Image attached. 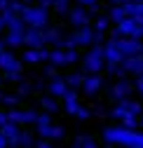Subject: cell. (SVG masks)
I'll return each mask as SVG.
<instances>
[{
  "label": "cell",
  "instance_id": "cell-1",
  "mask_svg": "<svg viewBox=\"0 0 143 148\" xmlns=\"http://www.w3.org/2000/svg\"><path fill=\"white\" fill-rule=\"evenodd\" d=\"M103 139H106V143H115V146L131 148L136 143V139H138V132H136V129L124 127V125H120V127H106L103 129Z\"/></svg>",
  "mask_w": 143,
  "mask_h": 148
},
{
  "label": "cell",
  "instance_id": "cell-2",
  "mask_svg": "<svg viewBox=\"0 0 143 148\" xmlns=\"http://www.w3.org/2000/svg\"><path fill=\"white\" fill-rule=\"evenodd\" d=\"M141 19L143 16H127L113 28V38H143L141 31Z\"/></svg>",
  "mask_w": 143,
  "mask_h": 148
},
{
  "label": "cell",
  "instance_id": "cell-3",
  "mask_svg": "<svg viewBox=\"0 0 143 148\" xmlns=\"http://www.w3.org/2000/svg\"><path fill=\"white\" fill-rule=\"evenodd\" d=\"M82 68L84 73H101L106 68V45H92L82 61Z\"/></svg>",
  "mask_w": 143,
  "mask_h": 148
},
{
  "label": "cell",
  "instance_id": "cell-4",
  "mask_svg": "<svg viewBox=\"0 0 143 148\" xmlns=\"http://www.w3.org/2000/svg\"><path fill=\"white\" fill-rule=\"evenodd\" d=\"M24 21H26V26H35V28H47V21H49V14H47V10L45 7H40V5H35V7H31V5H26V10H24Z\"/></svg>",
  "mask_w": 143,
  "mask_h": 148
},
{
  "label": "cell",
  "instance_id": "cell-5",
  "mask_svg": "<svg viewBox=\"0 0 143 148\" xmlns=\"http://www.w3.org/2000/svg\"><path fill=\"white\" fill-rule=\"evenodd\" d=\"M113 42L120 47V52L124 54V57L143 54V42H138V38H113Z\"/></svg>",
  "mask_w": 143,
  "mask_h": 148
},
{
  "label": "cell",
  "instance_id": "cell-6",
  "mask_svg": "<svg viewBox=\"0 0 143 148\" xmlns=\"http://www.w3.org/2000/svg\"><path fill=\"white\" fill-rule=\"evenodd\" d=\"M134 89H136V87H134V82H129V80H117V82L110 87V99L122 101V99H127Z\"/></svg>",
  "mask_w": 143,
  "mask_h": 148
},
{
  "label": "cell",
  "instance_id": "cell-7",
  "mask_svg": "<svg viewBox=\"0 0 143 148\" xmlns=\"http://www.w3.org/2000/svg\"><path fill=\"white\" fill-rule=\"evenodd\" d=\"M0 71H5V73H19L21 71V61L14 57L12 52H0Z\"/></svg>",
  "mask_w": 143,
  "mask_h": 148
},
{
  "label": "cell",
  "instance_id": "cell-8",
  "mask_svg": "<svg viewBox=\"0 0 143 148\" xmlns=\"http://www.w3.org/2000/svg\"><path fill=\"white\" fill-rule=\"evenodd\" d=\"M47 40H45V28H35V26H28L26 28V47H45Z\"/></svg>",
  "mask_w": 143,
  "mask_h": 148
},
{
  "label": "cell",
  "instance_id": "cell-9",
  "mask_svg": "<svg viewBox=\"0 0 143 148\" xmlns=\"http://www.w3.org/2000/svg\"><path fill=\"white\" fill-rule=\"evenodd\" d=\"M68 21L73 24L75 28L80 26H89V10H84V5H78L68 12Z\"/></svg>",
  "mask_w": 143,
  "mask_h": 148
},
{
  "label": "cell",
  "instance_id": "cell-10",
  "mask_svg": "<svg viewBox=\"0 0 143 148\" xmlns=\"http://www.w3.org/2000/svg\"><path fill=\"white\" fill-rule=\"evenodd\" d=\"M101 87H103V78H101V73H87L84 85H82V92H84V94H87V97H94Z\"/></svg>",
  "mask_w": 143,
  "mask_h": 148
},
{
  "label": "cell",
  "instance_id": "cell-11",
  "mask_svg": "<svg viewBox=\"0 0 143 148\" xmlns=\"http://www.w3.org/2000/svg\"><path fill=\"white\" fill-rule=\"evenodd\" d=\"M24 61L26 64H42V61H49V52L45 47H28L24 52Z\"/></svg>",
  "mask_w": 143,
  "mask_h": 148
},
{
  "label": "cell",
  "instance_id": "cell-12",
  "mask_svg": "<svg viewBox=\"0 0 143 148\" xmlns=\"http://www.w3.org/2000/svg\"><path fill=\"white\" fill-rule=\"evenodd\" d=\"M5 45L10 47V49H14V47H21V45H26V28L24 31H14V28H7V33H5Z\"/></svg>",
  "mask_w": 143,
  "mask_h": 148
},
{
  "label": "cell",
  "instance_id": "cell-13",
  "mask_svg": "<svg viewBox=\"0 0 143 148\" xmlns=\"http://www.w3.org/2000/svg\"><path fill=\"white\" fill-rule=\"evenodd\" d=\"M122 68L127 73H134V75H141L143 73V54H134V57H127L122 61Z\"/></svg>",
  "mask_w": 143,
  "mask_h": 148
},
{
  "label": "cell",
  "instance_id": "cell-14",
  "mask_svg": "<svg viewBox=\"0 0 143 148\" xmlns=\"http://www.w3.org/2000/svg\"><path fill=\"white\" fill-rule=\"evenodd\" d=\"M78 108H80V101H78V92H75L73 87H70V89H68V94L63 97V110H66L68 115H73V118H75Z\"/></svg>",
  "mask_w": 143,
  "mask_h": 148
},
{
  "label": "cell",
  "instance_id": "cell-15",
  "mask_svg": "<svg viewBox=\"0 0 143 148\" xmlns=\"http://www.w3.org/2000/svg\"><path fill=\"white\" fill-rule=\"evenodd\" d=\"M49 64L57 66V68H66L68 66V52L63 47H54L49 52Z\"/></svg>",
  "mask_w": 143,
  "mask_h": 148
},
{
  "label": "cell",
  "instance_id": "cell-16",
  "mask_svg": "<svg viewBox=\"0 0 143 148\" xmlns=\"http://www.w3.org/2000/svg\"><path fill=\"white\" fill-rule=\"evenodd\" d=\"M124 59H127V57L120 52V47H117L113 40L106 45V64H122Z\"/></svg>",
  "mask_w": 143,
  "mask_h": 148
},
{
  "label": "cell",
  "instance_id": "cell-17",
  "mask_svg": "<svg viewBox=\"0 0 143 148\" xmlns=\"http://www.w3.org/2000/svg\"><path fill=\"white\" fill-rule=\"evenodd\" d=\"M68 89H70V85L66 82V80H61V78H52V82H49V92H52V97H66L68 94Z\"/></svg>",
  "mask_w": 143,
  "mask_h": 148
},
{
  "label": "cell",
  "instance_id": "cell-18",
  "mask_svg": "<svg viewBox=\"0 0 143 148\" xmlns=\"http://www.w3.org/2000/svg\"><path fill=\"white\" fill-rule=\"evenodd\" d=\"M63 38H66V35H63L59 28H45V40H47V45L63 47Z\"/></svg>",
  "mask_w": 143,
  "mask_h": 148
},
{
  "label": "cell",
  "instance_id": "cell-19",
  "mask_svg": "<svg viewBox=\"0 0 143 148\" xmlns=\"http://www.w3.org/2000/svg\"><path fill=\"white\" fill-rule=\"evenodd\" d=\"M0 132H3V134L10 139V146H12V143L16 141V136H19L21 129H19V122H12V120H10V122H5L3 127H0Z\"/></svg>",
  "mask_w": 143,
  "mask_h": 148
},
{
  "label": "cell",
  "instance_id": "cell-20",
  "mask_svg": "<svg viewBox=\"0 0 143 148\" xmlns=\"http://www.w3.org/2000/svg\"><path fill=\"white\" fill-rule=\"evenodd\" d=\"M117 106H122L124 110H129V113H134V115H143V106H141V101H134V99H122V101H117Z\"/></svg>",
  "mask_w": 143,
  "mask_h": 148
},
{
  "label": "cell",
  "instance_id": "cell-21",
  "mask_svg": "<svg viewBox=\"0 0 143 148\" xmlns=\"http://www.w3.org/2000/svg\"><path fill=\"white\" fill-rule=\"evenodd\" d=\"M40 136H42V139H63V127L49 125V127H45L42 132H40Z\"/></svg>",
  "mask_w": 143,
  "mask_h": 148
},
{
  "label": "cell",
  "instance_id": "cell-22",
  "mask_svg": "<svg viewBox=\"0 0 143 148\" xmlns=\"http://www.w3.org/2000/svg\"><path fill=\"white\" fill-rule=\"evenodd\" d=\"M108 16H110V19H113L115 24H120L122 19H127L129 14H127V7H124V5H115V7L110 10V14H108Z\"/></svg>",
  "mask_w": 143,
  "mask_h": 148
},
{
  "label": "cell",
  "instance_id": "cell-23",
  "mask_svg": "<svg viewBox=\"0 0 143 148\" xmlns=\"http://www.w3.org/2000/svg\"><path fill=\"white\" fill-rule=\"evenodd\" d=\"M84 78H87L84 73H70V75L66 78V82H68L70 87H73V89H78V87L82 89V85H84Z\"/></svg>",
  "mask_w": 143,
  "mask_h": 148
},
{
  "label": "cell",
  "instance_id": "cell-24",
  "mask_svg": "<svg viewBox=\"0 0 143 148\" xmlns=\"http://www.w3.org/2000/svg\"><path fill=\"white\" fill-rule=\"evenodd\" d=\"M12 146H35V141H33V134L24 129V132H19V136H16V141H14Z\"/></svg>",
  "mask_w": 143,
  "mask_h": 148
},
{
  "label": "cell",
  "instance_id": "cell-25",
  "mask_svg": "<svg viewBox=\"0 0 143 148\" xmlns=\"http://www.w3.org/2000/svg\"><path fill=\"white\" fill-rule=\"evenodd\" d=\"M110 21H113L110 16H99V19L94 21V31H96L99 35H103L106 31H108V26H110Z\"/></svg>",
  "mask_w": 143,
  "mask_h": 148
},
{
  "label": "cell",
  "instance_id": "cell-26",
  "mask_svg": "<svg viewBox=\"0 0 143 148\" xmlns=\"http://www.w3.org/2000/svg\"><path fill=\"white\" fill-rule=\"evenodd\" d=\"M73 148H99V146H96V141L92 136H78L75 143H73Z\"/></svg>",
  "mask_w": 143,
  "mask_h": 148
},
{
  "label": "cell",
  "instance_id": "cell-27",
  "mask_svg": "<svg viewBox=\"0 0 143 148\" xmlns=\"http://www.w3.org/2000/svg\"><path fill=\"white\" fill-rule=\"evenodd\" d=\"M122 125H124V127H129V129H136V127L141 125V118L134 115V113H127V115L122 118Z\"/></svg>",
  "mask_w": 143,
  "mask_h": 148
},
{
  "label": "cell",
  "instance_id": "cell-28",
  "mask_svg": "<svg viewBox=\"0 0 143 148\" xmlns=\"http://www.w3.org/2000/svg\"><path fill=\"white\" fill-rule=\"evenodd\" d=\"M40 103H42V108L47 110V113H57V110H59V103L52 99V97H42V99H40Z\"/></svg>",
  "mask_w": 143,
  "mask_h": 148
},
{
  "label": "cell",
  "instance_id": "cell-29",
  "mask_svg": "<svg viewBox=\"0 0 143 148\" xmlns=\"http://www.w3.org/2000/svg\"><path fill=\"white\" fill-rule=\"evenodd\" d=\"M40 118V113H35V110H24V115H21V125H35Z\"/></svg>",
  "mask_w": 143,
  "mask_h": 148
},
{
  "label": "cell",
  "instance_id": "cell-30",
  "mask_svg": "<svg viewBox=\"0 0 143 148\" xmlns=\"http://www.w3.org/2000/svg\"><path fill=\"white\" fill-rule=\"evenodd\" d=\"M52 125V118H49V113H40V118H38V122H35V127H38V132H42L45 127H49Z\"/></svg>",
  "mask_w": 143,
  "mask_h": 148
},
{
  "label": "cell",
  "instance_id": "cell-31",
  "mask_svg": "<svg viewBox=\"0 0 143 148\" xmlns=\"http://www.w3.org/2000/svg\"><path fill=\"white\" fill-rule=\"evenodd\" d=\"M3 103H5V106H10V108H16V103H19V97H16V94H5Z\"/></svg>",
  "mask_w": 143,
  "mask_h": 148
},
{
  "label": "cell",
  "instance_id": "cell-32",
  "mask_svg": "<svg viewBox=\"0 0 143 148\" xmlns=\"http://www.w3.org/2000/svg\"><path fill=\"white\" fill-rule=\"evenodd\" d=\"M54 10H57V14H66L68 16V12H70V7H68V3H54Z\"/></svg>",
  "mask_w": 143,
  "mask_h": 148
},
{
  "label": "cell",
  "instance_id": "cell-33",
  "mask_svg": "<svg viewBox=\"0 0 143 148\" xmlns=\"http://www.w3.org/2000/svg\"><path fill=\"white\" fill-rule=\"evenodd\" d=\"M75 118H78V120H87V118H89V108L80 106V108H78V113H75Z\"/></svg>",
  "mask_w": 143,
  "mask_h": 148
},
{
  "label": "cell",
  "instance_id": "cell-34",
  "mask_svg": "<svg viewBox=\"0 0 143 148\" xmlns=\"http://www.w3.org/2000/svg\"><path fill=\"white\" fill-rule=\"evenodd\" d=\"M134 87H136V92H138V94H143V73H141V75H136Z\"/></svg>",
  "mask_w": 143,
  "mask_h": 148
},
{
  "label": "cell",
  "instance_id": "cell-35",
  "mask_svg": "<svg viewBox=\"0 0 143 148\" xmlns=\"http://www.w3.org/2000/svg\"><path fill=\"white\" fill-rule=\"evenodd\" d=\"M66 52H68V66L75 64V61H78V52H75V49H66Z\"/></svg>",
  "mask_w": 143,
  "mask_h": 148
},
{
  "label": "cell",
  "instance_id": "cell-36",
  "mask_svg": "<svg viewBox=\"0 0 143 148\" xmlns=\"http://www.w3.org/2000/svg\"><path fill=\"white\" fill-rule=\"evenodd\" d=\"M19 73H5V80H10V82H19Z\"/></svg>",
  "mask_w": 143,
  "mask_h": 148
},
{
  "label": "cell",
  "instance_id": "cell-37",
  "mask_svg": "<svg viewBox=\"0 0 143 148\" xmlns=\"http://www.w3.org/2000/svg\"><path fill=\"white\" fill-rule=\"evenodd\" d=\"M35 148H52V143H49V139H40L35 143Z\"/></svg>",
  "mask_w": 143,
  "mask_h": 148
},
{
  "label": "cell",
  "instance_id": "cell-38",
  "mask_svg": "<svg viewBox=\"0 0 143 148\" xmlns=\"http://www.w3.org/2000/svg\"><path fill=\"white\" fill-rule=\"evenodd\" d=\"M12 5V0H0V12H7Z\"/></svg>",
  "mask_w": 143,
  "mask_h": 148
},
{
  "label": "cell",
  "instance_id": "cell-39",
  "mask_svg": "<svg viewBox=\"0 0 143 148\" xmlns=\"http://www.w3.org/2000/svg\"><path fill=\"white\" fill-rule=\"evenodd\" d=\"M5 122H10V113H5V110H0V127H3Z\"/></svg>",
  "mask_w": 143,
  "mask_h": 148
},
{
  "label": "cell",
  "instance_id": "cell-40",
  "mask_svg": "<svg viewBox=\"0 0 143 148\" xmlns=\"http://www.w3.org/2000/svg\"><path fill=\"white\" fill-rule=\"evenodd\" d=\"M7 146H10V139H7L3 132H0V148H7Z\"/></svg>",
  "mask_w": 143,
  "mask_h": 148
},
{
  "label": "cell",
  "instance_id": "cell-41",
  "mask_svg": "<svg viewBox=\"0 0 143 148\" xmlns=\"http://www.w3.org/2000/svg\"><path fill=\"white\" fill-rule=\"evenodd\" d=\"M96 3H99V0H78V5H84V7H92Z\"/></svg>",
  "mask_w": 143,
  "mask_h": 148
},
{
  "label": "cell",
  "instance_id": "cell-42",
  "mask_svg": "<svg viewBox=\"0 0 143 148\" xmlns=\"http://www.w3.org/2000/svg\"><path fill=\"white\" fill-rule=\"evenodd\" d=\"M31 92V85H19V94H28Z\"/></svg>",
  "mask_w": 143,
  "mask_h": 148
},
{
  "label": "cell",
  "instance_id": "cell-43",
  "mask_svg": "<svg viewBox=\"0 0 143 148\" xmlns=\"http://www.w3.org/2000/svg\"><path fill=\"white\" fill-rule=\"evenodd\" d=\"M47 75L54 78V75H57V66H49V68H47Z\"/></svg>",
  "mask_w": 143,
  "mask_h": 148
},
{
  "label": "cell",
  "instance_id": "cell-44",
  "mask_svg": "<svg viewBox=\"0 0 143 148\" xmlns=\"http://www.w3.org/2000/svg\"><path fill=\"white\" fill-rule=\"evenodd\" d=\"M3 28H7V21H5V16L0 14V33H3Z\"/></svg>",
  "mask_w": 143,
  "mask_h": 148
},
{
  "label": "cell",
  "instance_id": "cell-45",
  "mask_svg": "<svg viewBox=\"0 0 143 148\" xmlns=\"http://www.w3.org/2000/svg\"><path fill=\"white\" fill-rule=\"evenodd\" d=\"M115 5H124V3H129V0H113Z\"/></svg>",
  "mask_w": 143,
  "mask_h": 148
},
{
  "label": "cell",
  "instance_id": "cell-46",
  "mask_svg": "<svg viewBox=\"0 0 143 148\" xmlns=\"http://www.w3.org/2000/svg\"><path fill=\"white\" fill-rule=\"evenodd\" d=\"M3 45H5V40H3V38H0V52H3Z\"/></svg>",
  "mask_w": 143,
  "mask_h": 148
},
{
  "label": "cell",
  "instance_id": "cell-47",
  "mask_svg": "<svg viewBox=\"0 0 143 148\" xmlns=\"http://www.w3.org/2000/svg\"><path fill=\"white\" fill-rule=\"evenodd\" d=\"M3 99H5V94H3V92H0V103H3Z\"/></svg>",
  "mask_w": 143,
  "mask_h": 148
},
{
  "label": "cell",
  "instance_id": "cell-48",
  "mask_svg": "<svg viewBox=\"0 0 143 148\" xmlns=\"http://www.w3.org/2000/svg\"><path fill=\"white\" fill-rule=\"evenodd\" d=\"M7 148H21V146H7Z\"/></svg>",
  "mask_w": 143,
  "mask_h": 148
},
{
  "label": "cell",
  "instance_id": "cell-49",
  "mask_svg": "<svg viewBox=\"0 0 143 148\" xmlns=\"http://www.w3.org/2000/svg\"><path fill=\"white\" fill-rule=\"evenodd\" d=\"M3 80H5V78H3V75H0V85H3Z\"/></svg>",
  "mask_w": 143,
  "mask_h": 148
},
{
  "label": "cell",
  "instance_id": "cell-50",
  "mask_svg": "<svg viewBox=\"0 0 143 148\" xmlns=\"http://www.w3.org/2000/svg\"><path fill=\"white\" fill-rule=\"evenodd\" d=\"M141 127H143V115H141Z\"/></svg>",
  "mask_w": 143,
  "mask_h": 148
},
{
  "label": "cell",
  "instance_id": "cell-51",
  "mask_svg": "<svg viewBox=\"0 0 143 148\" xmlns=\"http://www.w3.org/2000/svg\"><path fill=\"white\" fill-rule=\"evenodd\" d=\"M134 3H143V0H134Z\"/></svg>",
  "mask_w": 143,
  "mask_h": 148
},
{
  "label": "cell",
  "instance_id": "cell-52",
  "mask_svg": "<svg viewBox=\"0 0 143 148\" xmlns=\"http://www.w3.org/2000/svg\"><path fill=\"white\" fill-rule=\"evenodd\" d=\"M24 3H31V0H24Z\"/></svg>",
  "mask_w": 143,
  "mask_h": 148
}]
</instances>
